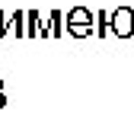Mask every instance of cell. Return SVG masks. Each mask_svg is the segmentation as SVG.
Returning <instances> with one entry per match:
<instances>
[{"label": "cell", "instance_id": "1", "mask_svg": "<svg viewBox=\"0 0 134 131\" xmlns=\"http://www.w3.org/2000/svg\"><path fill=\"white\" fill-rule=\"evenodd\" d=\"M115 29H118V32H131V16L118 13V16H115Z\"/></svg>", "mask_w": 134, "mask_h": 131}]
</instances>
